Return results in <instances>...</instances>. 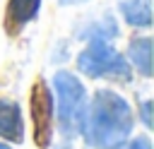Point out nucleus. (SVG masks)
Returning a JSON list of instances; mask_svg holds the SVG:
<instances>
[{"label":"nucleus","instance_id":"obj_8","mask_svg":"<svg viewBox=\"0 0 154 149\" xmlns=\"http://www.w3.org/2000/svg\"><path fill=\"white\" fill-rule=\"evenodd\" d=\"M128 55H130V67H135L144 77H152V41L147 36L135 38L128 48Z\"/></svg>","mask_w":154,"mask_h":149},{"label":"nucleus","instance_id":"obj_13","mask_svg":"<svg viewBox=\"0 0 154 149\" xmlns=\"http://www.w3.org/2000/svg\"><path fill=\"white\" fill-rule=\"evenodd\" d=\"M65 5H70V2H82V0H63Z\"/></svg>","mask_w":154,"mask_h":149},{"label":"nucleus","instance_id":"obj_12","mask_svg":"<svg viewBox=\"0 0 154 149\" xmlns=\"http://www.w3.org/2000/svg\"><path fill=\"white\" fill-rule=\"evenodd\" d=\"M0 149H12V147H7L5 142H0Z\"/></svg>","mask_w":154,"mask_h":149},{"label":"nucleus","instance_id":"obj_7","mask_svg":"<svg viewBox=\"0 0 154 149\" xmlns=\"http://www.w3.org/2000/svg\"><path fill=\"white\" fill-rule=\"evenodd\" d=\"M41 10V0H10L7 2V24L22 29L29 24Z\"/></svg>","mask_w":154,"mask_h":149},{"label":"nucleus","instance_id":"obj_6","mask_svg":"<svg viewBox=\"0 0 154 149\" xmlns=\"http://www.w3.org/2000/svg\"><path fill=\"white\" fill-rule=\"evenodd\" d=\"M120 14L125 17L130 26L149 29L152 26V0H123Z\"/></svg>","mask_w":154,"mask_h":149},{"label":"nucleus","instance_id":"obj_4","mask_svg":"<svg viewBox=\"0 0 154 149\" xmlns=\"http://www.w3.org/2000/svg\"><path fill=\"white\" fill-rule=\"evenodd\" d=\"M53 96L43 79H36L31 89V118H34V139L36 147L48 149L53 139Z\"/></svg>","mask_w":154,"mask_h":149},{"label":"nucleus","instance_id":"obj_2","mask_svg":"<svg viewBox=\"0 0 154 149\" xmlns=\"http://www.w3.org/2000/svg\"><path fill=\"white\" fill-rule=\"evenodd\" d=\"M53 87H55L53 111H58V127L65 137H72L79 132L82 120H84L87 91L82 82L67 70H58L53 74Z\"/></svg>","mask_w":154,"mask_h":149},{"label":"nucleus","instance_id":"obj_5","mask_svg":"<svg viewBox=\"0 0 154 149\" xmlns=\"http://www.w3.org/2000/svg\"><path fill=\"white\" fill-rule=\"evenodd\" d=\"M0 137L10 142H22L24 137V123H22V111L17 103L0 99Z\"/></svg>","mask_w":154,"mask_h":149},{"label":"nucleus","instance_id":"obj_3","mask_svg":"<svg viewBox=\"0 0 154 149\" xmlns=\"http://www.w3.org/2000/svg\"><path fill=\"white\" fill-rule=\"evenodd\" d=\"M77 70L91 79H130V62L108 41H89V46L77 55Z\"/></svg>","mask_w":154,"mask_h":149},{"label":"nucleus","instance_id":"obj_9","mask_svg":"<svg viewBox=\"0 0 154 149\" xmlns=\"http://www.w3.org/2000/svg\"><path fill=\"white\" fill-rule=\"evenodd\" d=\"M118 34V26H116V19L113 17H101L96 22H91L89 26H84L77 36L79 38H87V41H108Z\"/></svg>","mask_w":154,"mask_h":149},{"label":"nucleus","instance_id":"obj_10","mask_svg":"<svg viewBox=\"0 0 154 149\" xmlns=\"http://www.w3.org/2000/svg\"><path fill=\"white\" fill-rule=\"evenodd\" d=\"M111 149H152V142L147 139V137H135V139H130V142H120V144H116V147H111Z\"/></svg>","mask_w":154,"mask_h":149},{"label":"nucleus","instance_id":"obj_11","mask_svg":"<svg viewBox=\"0 0 154 149\" xmlns=\"http://www.w3.org/2000/svg\"><path fill=\"white\" fill-rule=\"evenodd\" d=\"M142 123L152 127V101H142Z\"/></svg>","mask_w":154,"mask_h":149},{"label":"nucleus","instance_id":"obj_1","mask_svg":"<svg viewBox=\"0 0 154 149\" xmlns=\"http://www.w3.org/2000/svg\"><path fill=\"white\" fill-rule=\"evenodd\" d=\"M132 132V108L113 89H99L87 103L79 135L96 149H111Z\"/></svg>","mask_w":154,"mask_h":149}]
</instances>
